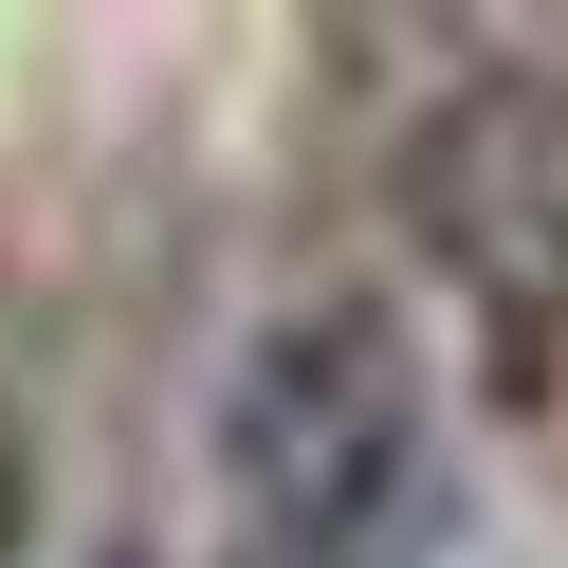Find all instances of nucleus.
<instances>
[{
  "instance_id": "f257e3e1",
  "label": "nucleus",
  "mask_w": 568,
  "mask_h": 568,
  "mask_svg": "<svg viewBox=\"0 0 568 568\" xmlns=\"http://www.w3.org/2000/svg\"><path fill=\"white\" fill-rule=\"evenodd\" d=\"M422 477V348L404 312L331 294V312H275L257 348L221 367V495L257 550H367Z\"/></svg>"
},
{
  "instance_id": "f03ea898",
  "label": "nucleus",
  "mask_w": 568,
  "mask_h": 568,
  "mask_svg": "<svg viewBox=\"0 0 568 568\" xmlns=\"http://www.w3.org/2000/svg\"><path fill=\"white\" fill-rule=\"evenodd\" d=\"M404 221L495 312H568V55H477L404 129Z\"/></svg>"
},
{
  "instance_id": "20e7f679",
  "label": "nucleus",
  "mask_w": 568,
  "mask_h": 568,
  "mask_svg": "<svg viewBox=\"0 0 568 568\" xmlns=\"http://www.w3.org/2000/svg\"><path fill=\"white\" fill-rule=\"evenodd\" d=\"M239 568H385V550H239Z\"/></svg>"
},
{
  "instance_id": "7ed1b4c3",
  "label": "nucleus",
  "mask_w": 568,
  "mask_h": 568,
  "mask_svg": "<svg viewBox=\"0 0 568 568\" xmlns=\"http://www.w3.org/2000/svg\"><path fill=\"white\" fill-rule=\"evenodd\" d=\"M38 550V440H19V422H0V568Z\"/></svg>"
}]
</instances>
